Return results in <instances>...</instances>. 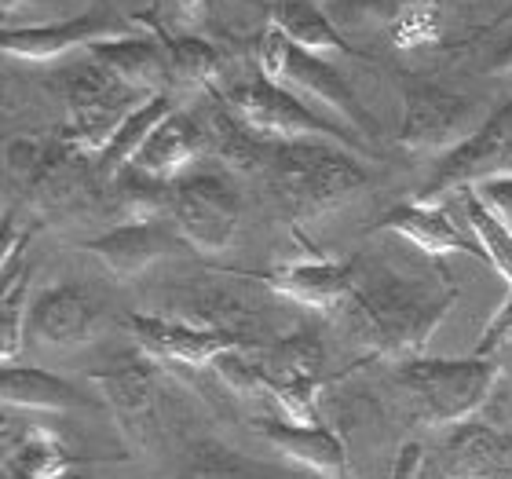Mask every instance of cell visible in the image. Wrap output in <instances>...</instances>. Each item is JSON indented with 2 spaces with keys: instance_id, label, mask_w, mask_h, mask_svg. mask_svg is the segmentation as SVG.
<instances>
[{
  "instance_id": "cell-1",
  "label": "cell",
  "mask_w": 512,
  "mask_h": 479,
  "mask_svg": "<svg viewBox=\"0 0 512 479\" xmlns=\"http://www.w3.org/2000/svg\"><path fill=\"white\" fill-rule=\"evenodd\" d=\"M458 300V286H436L417 278L381 275L348 304L355 341L366 344V359H421L425 344Z\"/></svg>"
},
{
  "instance_id": "cell-2",
  "label": "cell",
  "mask_w": 512,
  "mask_h": 479,
  "mask_svg": "<svg viewBox=\"0 0 512 479\" xmlns=\"http://www.w3.org/2000/svg\"><path fill=\"white\" fill-rule=\"evenodd\" d=\"M271 172L297 224H315L366 187V169L352 158V150L333 139L278 143Z\"/></svg>"
},
{
  "instance_id": "cell-3",
  "label": "cell",
  "mask_w": 512,
  "mask_h": 479,
  "mask_svg": "<svg viewBox=\"0 0 512 479\" xmlns=\"http://www.w3.org/2000/svg\"><path fill=\"white\" fill-rule=\"evenodd\" d=\"M502 366L494 359H406L395 373L414 403V417L428 428L469 425L491 403Z\"/></svg>"
},
{
  "instance_id": "cell-4",
  "label": "cell",
  "mask_w": 512,
  "mask_h": 479,
  "mask_svg": "<svg viewBox=\"0 0 512 479\" xmlns=\"http://www.w3.org/2000/svg\"><path fill=\"white\" fill-rule=\"evenodd\" d=\"M235 118L253 132L256 139H271V143H300V139H333L348 150H366V143L355 136L352 128H341L304 99H297L286 88L271 85L264 77L246 81V85L231 88L227 96Z\"/></svg>"
},
{
  "instance_id": "cell-5",
  "label": "cell",
  "mask_w": 512,
  "mask_h": 479,
  "mask_svg": "<svg viewBox=\"0 0 512 479\" xmlns=\"http://www.w3.org/2000/svg\"><path fill=\"white\" fill-rule=\"evenodd\" d=\"M502 172H512V99L502 110H494L483 125L472 128L469 139H461L458 147L443 154L439 169L414 194V202L439 205L450 194H465Z\"/></svg>"
},
{
  "instance_id": "cell-6",
  "label": "cell",
  "mask_w": 512,
  "mask_h": 479,
  "mask_svg": "<svg viewBox=\"0 0 512 479\" xmlns=\"http://www.w3.org/2000/svg\"><path fill=\"white\" fill-rule=\"evenodd\" d=\"M472 103L450 88L406 77L403 85V125L395 143L410 154H447L472 136Z\"/></svg>"
},
{
  "instance_id": "cell-7",
  "label": "cell",
  "mask_w": 512,
  "mask_h": 479,
  "mask_svg": "<svg viewBox=\"0 0 512 479\" xmlns=\"http://www.w3.org/2000/svg\"><path fill=\"white\" fill-rule=\"evenodd\" d=\"M242 220V202L231 180L216 172H187L176 180L172 227L198 253H224Z\"/></svg>"
},
{
  "instance_id": "cell-8",
  "label": "cell",
  "mask_w": 512,
  "mask_h": 479,
  "mask_svg": "<svg viewBox=\"0 0 512 479\" xmlns=\"http://www.w3.org/2000/svg\"><path fill=\"white\" fill-rule=\"evenodd\" d=\"M136 33V22L110 15V11H88L70 22H55V26H4L0 33V52L8 59H26V63H44V59H59L66 52L85 48L92 52L96 44L125 41Z\"/></svg>"
},
{
  "instance_id": "cell-9",
  "label": "cell",
  "mask_w": 512,
  "mask_h": 479,
  "mask_svg": "<svg viewBox=\"0 0 512 479\" xmlns=\"http://www.w3.org/2000/svg\"><path fill=\"white\" fill-rule=\"evenodd\" d=\"M125 322L143 352L154 359L183 362V366H213L220 355L256 344V337H242L235 330H209V326L172 322L161 315H128Z\"/></svg>"
},
{
  "instance_id": "cell-10",
  "label": "cell",
  "mask_w": 512,
  "mask_h": 479,
  "mask_svg": "<svg viewBox=\"0 0 512 479\" xmlns=\"http://www.w3.org/2000/svg\"><path fill=\"white\" fill-rule=\"evenodd\" d=\"M260 278L271 293L308 308L322 311V315H341L359 293V271L355 264H341V260H304V264H278L260 271Z\"/></svg>"
},
{
  "instance_id": "cell-11",
  "label": "cell",
  "mask_w": 512,
  "mask_h": 479,
  "mask_svg": "<svg viewBox=\"0 0 512 479\" xmlns=\"http://www.w3.org/2000/svg\"><path fill=\"white\" fill-rule=\"evenodd\" d=\"M278 88L293 92V96L304 99V103H319L326 114L344 121V128H352L359 139L377 132V121L370 118L363 103L355 99L352 85H348L326 59H315V55L300 52L297 44H293V52H289L282 77H278Z\"/></svg>"
},
{
  "instance_id": "cell-12",
  "label": "cell",
  "mask_w": 512,
  "mask_h": 479,
  "mask_svg": "<svg viewBox=\"0 0 512 479\" xmlns=\"http://www.w3.org/2000/svg\"><path fill=\"white\" fill-rule=\"evenodd\" d=\"M99 319H103L99 304L85 286L59 282L33 297L26 337H33L44 348H74V344H88L96 337Z\"/></svg>"
},
{
  "instance_id": "cell-13",
  "label": "cell",
  "mask_w": 512,
  "mask_h": 479,
  "mask_svg": "<svg viewBox=\"0 0 512 479\" xmlns=\"http://www.w3.org/2000/svg\"><path fill=\"white\" fill-rule=\"evenodd\" d=\"M150 359L154 355H118L103 370H92V384H99V392L118 414L125 432L139 439L150 428L154 403H158V370Z\"/></svg>"
},
{
  "instance_id": "cell-14",
  "label": "cell",
  "mask_w": 512,
  "mask_h": 479,
  "mask_svg": "<svg viewBox=\"0 0 512 479\" xmlns=\"http://www.w3.org/2000/svg\"><path fill=\"white\" fill-rule=\"evenodd\" d=\"M256 432L267 447H275L293 465H304L322 479H348V447L330 425H289L282 417L256 421Z\"/></svg>"
},
{
  "instance_id": "cell-15",
  "label": "cell",
  "mask_w": 512,
  "mask_h": 479,
  "mask_svg": "<svg viewBox=\"0 0 512 479\" xmlns=\"http://www.w3.org/2000/svg\"><path fill=\"white\" fill-rule=\"evenodd\" d=\"M180 245H183V238L176 227H169L165 220H150V224L110 227L107 235L85 242V249L107 264L110 275H118L121 282H128V278L143 275L154 260L176 253Z\"/></svg>"
},
{
  "instance_id": "cell-16",
  "label": "cell",
  "mask_w": 512,
  "mask_h": 479,
  "mask_svg": "<svg viewBox=\"0 0 512 479\" xmlns=\"http://www.w3.org/2000/svg\"><path fill=\"white\" fill-rule=\"evenodd\" d=\"M381 231L414 242L425 256H450V253H469L487 260V253L480 249V242L472 238V231H461L443 205H421V202H403L388 209L377 220Z\"/></svg>"
},
{
  "instance_id": "cell-17",
  "label": "cell",
  "mask_w": 512,
  "mask_h": 479,
  "mask_svg": "<svg viewBox=\"0 0 512 479\" xmlns=\"http://www.w3.org/2000/svg\"><path fill=\"white\" fill-rule=\"evenodd\" d=\"M198 158H209V132H205L202 118H194L187 110H172L169 118L154 128V136L143 143L132 165L154 172L161 180H180Z\"/></svg>"
},
{
  "instance_id": "cell-18",
  "label": "cell",
  "mask_w": 512,
  "mask_h": 479,
  "mask_svg": "<svg viewBox=\"0 0 512 479\" xmlns=\"http://www.w3.org/2000/svg\"><path fill=\"white\" fill-rule=\"evenodd\" d=\"M443 479H505L512 476V439L480 421L458 425L443 447Z\"/></svg>"
},
{
  "instance_id": "cell-19",
  "label": "cell",
  "mask_w": 512,
  "mask_h": 479,
  "mask_svg": "<svg viewBox=\"0 0 512 479\" xmlns=\"http://www.w3.org/2000/svg\"><path fill=\"white\" fill-rule=\"evenodd\" d=\"M92 59L103 63L110 74H118L128 88H136L143 96H161L172 85V63L169 52L158 37H143L132 33L125 41H107L92 48Z\"/></svg>"
},
{
  "instance_id": "cell-20",
  "label": "cell",
  "mask_w": 512,
  "mask_h": 479,
  "mask_svg": "<svg viewBox=\"0 0 512 479\" xmlns=\"http://www.w3.org/2000/svg\"><path fill=\"white\" fill-rule=\"evenodd\" d=\"M0 399L8 410H44V414L96 406V399L81 395V388H74L59 373H48L41 366H15V362L0 370Z\"/></svg>"
},
{
  "instance_id": "cell-21",
  "label": "cell",
  "mask_w": 512,
  "mask_h": 479,
  "mask_svg": "<svg viewBox=\"0 0 512 479\" xmlns=\"http://www.w3.org/2000/svg\"><path fill=\"white\" fill-rule=\"evenodd\" d=\"M136 30H150V37H158L165 44V52H169V63H172V85H183L198 92V96H209V99H220V52H216L213 44L202 41V37H172L158 19H154V11H143L136 15Z\"/></svg>"
},
{
  "instance_id": "cell-22",
  "label": "cell",
  "mask_w": 512,
  "mask_h": 479,
  "mask_svg": "<svg viewBox=\"0 0 512 479\" xmlns=\"http://www.w3.org/2000/svg\"><path fill=\"white\" fill-rule=\"evenodd\" d=\"M267 22L286 33L300 52L315 55V59H326V63H330V59H366L355 44H348L341 33L333 30V22L326 19L315 4H304V0H282V4L271 8Z\"/></svg>"
},
{
  "instance_id": "cell-23",
  "label": "cell",
  "mask_w": 512,
  "mask_h": 479,
  "mask_svg": "<svg viewBox=\"0 0 512 479\" xmlns=\"http://www.w3.org/2000/svg\"><path fill=\"white\" fill-rule=\"evenodd\" d=\"M114 213L121 224H150V220H172L176 205V180H161L154 172L128 165L110 180Z\"/></svg>"
},
{
  "instance_id": "cell-24",
  "label": "cell",
  "mask_w": 512,
  "mask_h": 479,
  "mask_svg": "<svg viewBox=\"0 0 512 479\" xmlns=\"http://www.w3.org/2000/svg\"><path fill=\"white\" fill-rule=\"evenodd\" d=\"M85 458H77L52 436L33 428L19 443H4V479H66L81 469Z\"/></svg>"
},
{
  "instance_id": "cell-25",
  "label": "cell",
  "mask_w": 512,
  "mask_h": 479,
  "mask_svg": "<svg viewBox=\"0 0 512 479\" xmlns=\"http://www.w3.org/2000/svg\"><path fill=\"white\" fill-rule=\"evenodd\" d=\"M172 99L169 92H161V96L147 99L143 107H136L132 114H128L125 121H121V128L114 132V139H110V147L103 150L96 158V172L103 176V180H114L121 169H128L132 161L139 158V150H143V143H147L150 136H154V128L161 125V121L172 114Z\"/></svg>"
},
{
  "instance_id": "cell-26",
  "label": "cell",
  "mask_w": 512,
  "mask_h": 479,
  "mask_svg": "<svg viewBox=\"0 0 512 479\" xmlns=\"http://www.w3.org/2000/svg\"><path fill=\"white\" fill-rule=\"evenodd\" d=\"M271 384L275 381H300V384H326V344L319 333L293 330L289 337L264 355Z\"/></svg>"
},
{
  "instance_id": "cell-27",
  "label": "cell",
  "mask_w": 512,
  "mask_h": 479,
  "mask_svg": "<svg viewBox=\"0 0 512 479\" xmlns=\"http://www.w3.org/2000/svg\"><path fill=\"white\" fill-rule=\"evenodd\" d=\"M461 216H465V227L472 231V238H476L480 249L487 253V264H491L512 289V231L472 191L461 194Z\"/></svg>"
},
{
  "instance_id": "cell-28",
  "label": "cell",
  "mask_w": 512,
  "mask_h": 479,
  "mask_svg": "<svg viewBox=\"0 0 512 479\" xmlns=\"http://www.w3.org/2000/svg\"><path fill=\"white\" fill-rule=\"evenodd\" d=\"M30 267H19L4 275V297H0V359L4 366L15 362L30 322Z\"/></svg>"
},
{
  "instance_id": "cell-29",
  "label": "cell",
  "mask_w": 512,
  "mask_h": 479,
  "mask_svg": "<svg viewBox=\"0 0 512 479\" xmlns=\"http://www.w3.org/2000/svg\"><path fill=\"white\" fill-rule=\"evenodd\" d=\"M253 348H235V352L220 355L213 362V370L220 373V381L238 395H267L271 392V373H267L264 355H249Z\"/></svg>"
},
{
  "instance_id": "cell-30",
  "label": "cell",
  "mask_w": 512,
  "mask_h": 479,
  "mask_svg": "<svg viewBox=\"0 0 512 479\" xmlns=\"http://www.w3.org/2000/svg\"><path fill=\"white\" fill-rule=\"evenodd\" d=\"M509 344H512V289L505 293L498 315L487 322V330H483L480 344H476V355H480V359H494V355L505 352Z\"/></svg>"
},
{
  "instance_id": "cell-31",
  "label": "cell",
  "mask_w": 512,
  "mask_h": 479,
  "mask_svg": "<svg viewBox=\"0 0 512 479\" xmlns=\"http://www.w3.org/2000/svg\"><path fill=\"white\" fill-rule=\"evenodd\" d=\"M472 194H476V198H480V202L512 231V172H502V176L483 180L480 187H472Z\"/></svg>"
},
{
  "instance_id": "cell-32",
  "label": "cell",
  "mask_w": 512,
  "mask_h": 479,
  "mask_svg": "<svg viewBox=\"0 0 512 479\" xmlns=\"http://www.w3.org/2000/svg\"><path fill=\"white\" fill-rule=\"evenodd\" d=\"M425 469H428L425 447H421V443H406V447H399V454H395L388 479H425Z\"/></svg>"
},
{
  "instance_id": "cell-33",
  "label": "cell",
  "mask_w": 512,
  "mask_h": 479,
  "mask_svg": "<svg viewBox=\"0 0 512 479\" xmlns=\"http://www.w3.org/2000/svg\"><path fill=\"white\" fill-rule=\"evenodd\" d=\"M180 479H256V476H249V472H242L235 465V461H224V458H205V461H198L187 476H180Z\"/></svg>"
},
{
  "instance_id": "cell-34",
  "label": "cell",
  "mask_w": 512,
  "mask_h": 479,
  "mask_svg": "<svg viewBox=\"0 0 512 479\" xmlns=\"http://www.w3.org/2000/svg\"><path fill=\"white\" fill-rule=\"evenodd\" d=\"M491 70L494 74H512V37L498 48V55L491 59Z\"/></svg>"
},
{
  "instance_id": "cell-35",
  "label": "cell",
  "mask_w": 512,
  "mask_h": 479,
  "mask_svg": "<svg viewBox=\"0 0 512 479\" xmlns=\"http://www.w3.org/2000/svg\"><path fill=\"white\" fill-rule=\"evenodd\" d=\"M176 4H180V8H183V11H187V15H194V11L202 8L205 0H176Z\"/></svg>"
},
{
  "instance_id": "cell-36",
  "label": "cell",
  "mask_w": 512,
  "mask_h": 479,
  "mask_svg": "<svg viewBox=\"0 0 512 479\" xmlns=\"http://www.w3.org/2000/svg\"><path fill=\"white\" fill-rule=\"evenodd\" d=\"M509 19H512V4L502 11V15H498V22H494V26H502V22H509Z\"/></svg>"
}]
</instances>
